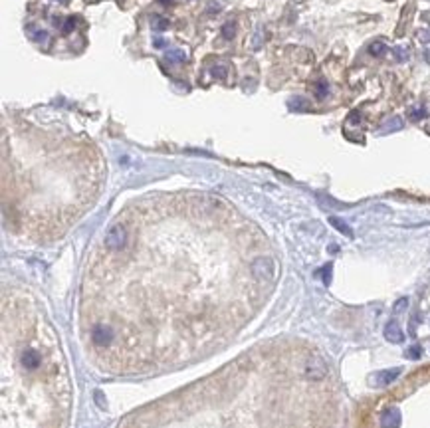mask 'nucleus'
<instances>
[{
  "instance_id": "nucleus-1",
  "label": "nucleus",
  "mask_w": 430,
  "mask_h": 428,
  "mask_svg": "<svg viewBox=\"0 0 430 428\" xmlns=\"http://www.w3.org/2000/svg\"><path fill=\"white\" fill-rule=\"evenodd\" d=\"M274 272H276V266L268 256H260L252 262V274L260 281H270L274 277Z\"/></svg>"
},
{
  "instance_id": "nucleus-2",
  "label": "nucleus",
  "mask_w": 430,
  "mask_h": 428,
  "mask_svg": "<svg viewBox=\"0 0 430 428\" xmlns=\"http://www.w3.org/2000/svg\"><path fill=\"white\" fill-rule=\"evenodd\" d=\"M127 242V230L121 224H115L109 228V232L105 234V246L109 250H121Z\"/></svg>"
},
{
  "instance_id": "nucleus-3",
  "label": "nucleus",
  "mask_w": 430,
  "mask_h": 428,
  "mask_svg": "<svg viewBox=\"0 0 430 428\" xmlns=\"http://www.w3.org/2000/svg\"><path fill=\"white\" fill-rule=\"evenodd\" d=\"M325 375H327V365L321 357H311L305 363V377L309 380H321L325 378Z\"/></svg>"
},
{
  "instance_id": "nucleus-4",
  "label": "nucleus",
  "mask_w": 430,
  "mask_h": 428,
  "mask_svg": "<svg viewBox=\"0 0 430 428\" xmlns=\"http://www.w3.org/2000/svg\"><path fill=\"white\" fill-rule=\"evenodd\" d=\"M91 341L98 345V347H107V345L113 341V331H111V327H109V325H103V323L95 325V327L91 329Z\"/></svg>"
},
{
  "instance_id": "nucleus-5",
  "label": "nucleus",
  "mask_w": 430,
  "mask_h": 428,
  "mask_svg": "<svg viewBox=\"0 0 430 428\" xmlns=\"http://www.w3.org/2000/svg\"><path fill=\"white\" fill-rule=\"evenodd\" d=\"M380 426L383 428H399L401 426V412L399 408H387L380 414Z\"/></svg>"
},
{
  "instance_id": "nucleus-6",
  "label": "nucleus",
  "mask_w": 430,
  "mask_h": 428,
  "mask_svg": "<svg viewBox=\"0 0 430 428\" xmlns=\"http://www.w3.org/2000/svg\"><path fill=\"white\" fill-rule=\"evenodd\" d=\"M385 337H387V341H391V343H401V341L405 339L403 329H401V325H399L397 321H389V323H387V327H385Z\"/></svg>"
},
{
  "instance_id": "nucleus-7",
  "label": "nucleus",
  "mask_w": 430,
  "mask_h": 428,
  "mask_svg": "<svg viewBox=\"0 0 430 428\" xmlns=\"http://www.w3.org/2000/svg\"><path fill=\"white\" fill-rule=\"evenodd\" d=\"M26 32H28V38L32 40V42H36V44H40V46H46L48 42H50V34H48L46 30H42V28H38V26H26Z\"/></svg>"
},
{
  "instance_id": "nucleus-8",
  "label": "nucleus",
  "mask_w": 430,
  "mask_h": 428,
  "mask_svg": "<svg viewBox=\"0 0 430 428\" xmlns=\"http://www.w3.org/2000/svg\"><path fill=\"white\" fill-rule=\"evenodd\" d=\"M399 375H401V369H387V371L377 373V375H375V380H377V385L387 387V385L395 383V378H397Z\"/></svg>"
},
{
  "instance_id": "nucleus-9",
  "label": "nucleus",
  "mask_w": 430,
  "mask_h": 428,
  "mask_svg": "<svg viewBox=\"0 0 430 428\" xmlns=\"http://www.w3.org/2000/svg\"><path fill=\"white\" fill-rule=\"evenodd\" d=\"M20 361H22V365H24L26 369H38L40 363H42V357H40L38 351H24Z\"/></svg>"
},
{
  "instance_id": "nucleus-10",
  "label": "nucleus",
  "mask_w": 430,
  "mask_h": 428,
  "mask_svg": "<svg viewBox=\"0 0 430 428\" xmlns=\"http://www.w3.org/2000/svg\"><path fill=\"white\" fill-rule=\"evenodd\" d=\"M165 60L169 64H180V62H186V52L180 50V48H169L165 52Z\"/></svg>"
},
{
  "instance_id": "nucleus-11",
  "label": "nucleus",
  "mask_w": 430,
  "mask_h": 428,
  "mask_svg": "<svg viewBox=\"0 0 430 428\" xmlns=\"http://www.w3.org/2000/svg\"><path fill=\"white\" fill-rule=\"evenodd\" d=\"M329 222H331V226L333 228H337L341 234H345L347 238H353V230H351V226L343 220V218H339V216H329Z\"/></svg>"
},
{
  "instance_id": "nucleus-12",
  "label": "nucleus",
  "mask_w": 430,
  "mask_h": 428,
  "mask_svg": "<svg viewBox=\"0 0 430 428\" xmlns=\"http://www.w3.org/2000/svg\"><path fill=\"white\" fill-rule=\"evenodd\" d=\"M169 20L165 18V16H161V14H153L151 16V28L155 30V32H165L167 28H169Z\"/></svg>"
},
{
  "instance_id": "nucleus-13",
  "label": "nucleus",
  "mask_w": 430,
  "mask_h": 428,
  "mask_svg": "<svg viewBox=\"0 0 430 428\" xmlns=\"http://www.w3.org/2000/svg\"><path fill=\"white\" fill-rule=\"evenodd\" d=\"M313 91H315V98L317 100H325L327 98V93H329V83H327V79H317L315 81V85H313Z\"/></svg>"
},
{
  "instance_id": "nucleus-14",
  "label": "nucleus",
  "mask_w": 430,
  "mask_h": 428,
  "mask_svg": "<svg viewBox=\"0 0 430 428\" xmlns=\"http://www.w3.org/2000/svg\"><path fill=\"white\" fill-rule=\"evenodd\" d=\"M385 52H387V44H385V42H380V40H377V42H373V44L369 46V54L375 56V58L385 56Z\"/></svg>"
},
{
  "instance_id": "nucleus-15",
  "label": "nucleus",
  "mask_w": 430,
  "mask_h": 428,
  "mask_svg": "<svg viewBox=\"0 0 430 428\" xmlns=\"http://www.w3.org/2000/svg\"><path fill=\"white\" fill-rule=\"evenodd\" d=\"M393 56H395L397 62H406L410 58V50L406 46H395L393 48Z\"/></svg>"
},
{
  "instance_id": "nucleus-16",
  "label": "nucleus",
  "mask_w": 430,
  "mask_h": 428,
  "mask_svg": "<svg viewBox=\"0 0 430 428\" xmlns=\"http://www.w3.org/2000/svg\"><path fill=\"white\" fill-rule=\"evenodd\" d=\"M406 115H408L410 121H420L422 117H426V109L422 105H412V107H408Z\"/></svg>"
},
{
  "instance_id": "nucleus-17",
  "label": "nucleus",
  "mask_w": 430,
  "mask_h": 428,
  "mask_svg": "<svg viewBox=\"0 0 430 428\" xmlns=\"http://www.w3.org/2000/svg\"><path fill=\"white\" fill-rule=\"evenodd\" d=\"M399 129H403V119H401V117H391V119H387L385 125H383V133L399 131Z\"/></svg>"
},
{
  "instance_id": "nucleus-18",
  "label": "nucleus",
  "mask_w": 430,
  "mask_h": 428,
  "mask_svg": "<svg viewBox=\"0 0 430 428\" xmlns=\"http://www.w3.org/2000/svg\"><path fill=\"white\" fill-rule=\"evenodd\" d=\"M288 105H290L292 111H305V109L309 107V101L304 100V98H296V100H290Z\"/></svg>"
},
{
  "instance_id": "nucleus-19",
  "label": "nucleus",
  "mask_w": 430,
  "mask_h": 428,
  "mask_svg": "<svg viewBox=\"0 0 430 428\" xmlns=\"http://www.w3.org/2000/svg\"><path fill=\"white\" fill-rule=\"evenodd\" d=\"M234 34H236V22H226V24L222 26V36H224L226 40H232Z\"/></svg>"
},
{
  "instance_id": "nucleus-20",
  "label": "nucleus",
  "mask_w": 430,
  "mask_h": 428,
  "mask_svg": "<svg viewBox=\"0 0 430 428\" xmlns=\"http://www.w3.org/2000/svg\"><path fill=\"white\" fill-rule=\"evenodd\" d=\"M212 76H214V77L224 79V77L228 76V68H226V66H222V64H216V66L212 68Z\"/></svg>"
},
{
  "instance_id": "nucleus-21",
  "label": "nucleus",
  "mask_w": 430,
  "mask_h": 428,
  "mask_svg": "<svg viewBox=\"0 0 430 428\" xmlns=\"http://www.w3.org/2000/svg\"><path fill=\"white\" fill-rule=\"evenodd\" d=\"M331 270H333V264H325L323 270H321V276H323V283H325V285L331 283Z\"/></svg>"
},
{
  "instance_id": "nucleus-22",
  "label": "nucleus",
  "mask_w": 430,
  "mask_h": 428,
  "mask_svg": "<svg viewBox=\"0 0 430 428\" xmlns=\"http://www.w3.org/2000/svg\"><path fill=\"white\" fill-rule=\"evenodd\" d=\"M74 28H76V18H74V16L66 18L64 26H62V32H64V34H70V32H74Z\"/></svg>"
},
{
  "instance_id": "nucleus-23",
  "label": "nucleus",
  "mask_w": 430,
  "mask_h": 428,
  "mask_svg": "<svg viewBox=\"0 0 430 428\" xmlns=\"http://www.w3.org/2000/svg\"><path fill=\"white\" fill-rule=\"evenodd\" d=\"M406 305H408V300L406 298H401L397 303H395V307H393V311H395V315H399V313H403L405 309H406Z\"/></svg>"
},
{
  "instance_id": "nucleus-24",
  "label": "nucleus",
  "mask_w": 430,
  "mask_h": 428,
  "mask_svg": "<svg viewBox=\"0 0 430 428\" xmlns=\"http://www.w3.org/2000/svg\"><path fill=\"white\" fill-rule=\"evenodd\" d=\"M405 355H406V359H418V357L422 355V351H420V347H418V345H412V347H408V349H406V353H405Z\"/></svg>"
},
{
  "instance_id": "nucleus-25",
  "label": "nucleus",
  "mask_w": 430,
  "mask_h": 428,
  "mask_svg": "<svg viewBox=\"0 0 430 428\" xmlns=\"http://www.w3.org/2000/svg\"><path fill=\"white\" fill-rule=\"evenodd\" d=\"M260 46H262V30H258V34L254 36V50H258Z\"/></svg>"
},
{
  "instance_id": "nucleus-26",
  "label": "nucleus",
  "mask_w": 430,
  "mask_h": 428,
  "mask_svg": "<svg viewBox=\"0 0 430 428\" xmlns=\"http://www.w3.org/2000/svg\"><path fill=\"white\" fill-rule=\"evenodd\" d=\"M153 46H155V48H165V46H167V42H165L163 38H155V42H153Z\"/></svg>"
},
{
  "instance_id": "nucleus-27",
  "label": "nucleus",
  "mask_w": 430,
  "mask_h": 428,
  "mask_svg": "<svg viewBox=\"0 0 430 428\" xmlns=\"http://www.w3.org/2000/svg\"><path fill=\"white\" fill-rule=\"evenodd\" d=\"M418 38H420L422 42H430V32H420Z\"/></svg>"
},
{
  "instance_id": "nucleus-28",
  "label": "nucleus",
  "mask_w": 430,
  "mask_h": 428,
  "mask_svg": "<svg viewBox=\"0 0 430 428\" xmlns=\"http://www.w3.org/2000/svg\"><path fill=\"white\" fill-rule=\"evenodd\" d=\"M157 2L163 6H169V4H175V0H157Z\"/></svg>"
},
{
  "instance_id": "nucleus-29",
  "label": "nucleus",
  "mask_w": 430,
  "mask_h": 428,
  "mask_svg": "<svg viewBox=\"0 0 430 428\" xmlns=\"http://www.w3.org/2000/svg\"><path fill=\"white\" fill-rule=\"evenodd\" d=\"M58 2H66V0H58Z\"/></svg>"
}]
</instances>
